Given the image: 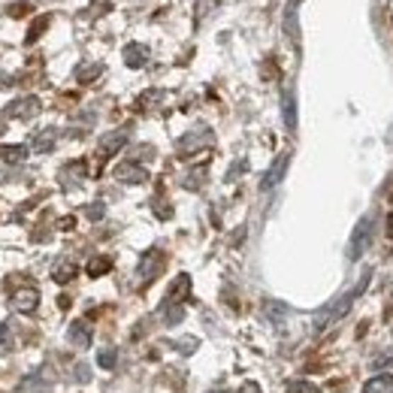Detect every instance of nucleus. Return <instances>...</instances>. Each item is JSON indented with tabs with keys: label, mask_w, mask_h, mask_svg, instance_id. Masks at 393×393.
<instances>
[{
	"label": "nucleus",
	"mask_w": 393,
	"mask_h": 393,
	"mask_svg": "<svg viewBox=\"0 0 393 393\" xmlns=\"http://www.w3.org/2000/svg\"><path fill=\"white\" fill-rule=\"evenodd\" d=\"M209 393H224V390H209Z\"/></svg>",
	"instance_id": "39"
},
{
	"label": "nucleus",
	"mask_w": 393,
	"mask_h": 393,
	"mask_svg": "<svg viewBox=\"0 0 393 393\" xmlns=\"http://www.w3.org/2000/svg\"><path fill=\"white\" fill-rule=\"evenodd\" d=\"M76 381H91V369H88L85 363L76 366Z\"/></svg>",
	"instance_id": "32"
},
{
	"label": "nucleus",
	"mask_w": 393,
	"mask_h": 393,
	"mask_svg": "<svg viewBox=\"0 0 393 393\" xmlns=\"http://www.w3.org/2000/svg\"><path fill=\"white\" fill-rule=\"evenodd\" d=\"M282 115H285V127L297 130V100H294V91H290V88L282 97Z\"/></svg>",
	"instance_id": "14"
},
{
	"label": "nucleus",
	"mask_w": 393,
	"mask_h": 393,
	"mask_svg": "<svg viewBox=\"0 0 393 393\" xmlns=\"http://www.w3.org/2000/svg\"><path fill=\"white\" fill-rule=\"evenodd\" d=\"M109 269H112V261H109V257H94V261L88 263V275H91V278H97V275L109 273Z\"/></svg>",
	"instance_id": "22"
},
{
	"label": "nucleus",
	"mask_w": 393,
	"mask_h": 393,
	"mask_svg": "<svg viewBox=\"0 0 393 393\" xmlns=\"http://www.w3.org/2000/svg\"><path fill=\"white\" fill-rule=\"evenodd\" d=\"M387 366H393V351H385L381 357L372 360V369H387Z\"/></svg>",
	"instance_id": "31"
},
{
	"label": "nucleus",
	"mask_w": 393,
	"mask_h": 393,
	"mask_svg": "<svg viewBox=\"0 0 393 393\" xmlns=\"http://www.w3.org/2000/svg\"><path fill=\"white\" fill-rule=\"evenodd\" d=\"M112 176H115L121 185H142V182H149V170L139 166V164H133V161L118 164L115 170H112Z\"/></svg>",
	"instance_id": "6"
},
{
	"label": "nucleus",
	"mask_w": 393,
	"mask_h": 393,
	"mask_svg": "<svg viewBox=\"0 0 393 393\" xmlns=\"http://www.w3.org/2000/svg\"><path fill=\"white\" fill-rule=\"evenodd\" d=\"M285 30L290 33V40L300 42V25H297V4H290L285 9Z\"/></svg>",
	"instance_id": "20"
},
{
	"label": "nucleus",
	"mask_w": 393,
	"mask_h": 393,
	"mask_svg": "<svg viewBox=\"0 0 393 393\" xmlns=\"http://www.w3.org/2000/svg\"><path fill=\"white\" fill-rule=\"evenodd\" d=\"M25 13H28V4H16V6H9V16H16V18H18V16H25Z\"/></svg>",
	"instance_id": "37"
},
{
	"label": "nucleus",
	"mask_w": 393,
	"mask_h": 393,
	"mask_svg": "<svg viewBox=\"0 0 393 393\" xmlns=\"http://www.w3.org/2000/svg\"><path fill=\"white\" fill-rule=\"evenodd\" d=\"M188 294H190V275H178L170 285V290H166L164 306H182V300H188Z\"/></svg>",
	"instance_id": "8"
},
{
	"label": "nucleus",
	"mask_w": 393,
	"mask_h": 393,
	"mask_svg": "<svg viewBox=\"0 0 393 393\" xmlns=\"http://www.w3.org/2000/svg\"><path fill=\"white\" fill-rule=\"evenodd\" d=\"M369 239H372V218H360V224L354 227L351 233V242H348V261H357L366 249H369Z\"/></svg>",
	"instance_id": "2"
},
{
	"label": "nucleus",
	"mask_w": 393,
	"mask_h": 393,
	"mask_svg": "<svg viewBox=\"0 0 393 393\" xmlns=\"http://www.w3.org/2000/svg\"><path fill=\"white\" fill-rule=\"evenodd\" d=\"M287 164H290V154L285 152L282 157H278V161L273 164V166H269V170H266V176H263V182H261V188L263 190H273L278 182H282V178H285V170H287Z\"/></svg>",
	"instance_id": "10"
},
{
	"label": "nucleus",
	"mask_w": 393,
	"mask_h": 393,
	"mask_svg": "<svg viewBox=\"0 0 393 393\" xmlns=\"http://www.w3.org/2000/svg\"><path fill=\"white\" fill-rule=\"evenodd\" d=\"M61 176H64V182H67V185L82 182V178L88 176V164H85V161H73V164H67Z\"/></svg>",
	"instance_id": "16"
},
{
	"label": "nucleus",
	"mask_w": 393,
	"mask_h": 393,
	"mask_svg": "<svg viewBox=\"0 0 393 393\" xmlns=\"http://www.w3.org/2000/svg\"><path fill=\"white\" fill-rule=\"evenodd\" d=\"M103 212H106V206L97 200V203H91V206H88V212H85V215L91 218V221H100V218H103Z\"/></svg>",
	"instance_id": "30"
},
{
	"label": "nucleus",
	"mask_w": 393,
	"mask_h": 393,
	"mask_svg": "<svg viewBox=\"0 0 393 393\" xmlns=\"http://www.w3.org/2000/svg\"><path fill=\"white\" fill-rule=\"evenodd\" d=\"M125 145H127V130H112V133H106V137L100 139V154L112 157L118 149H125Z\"/></svg>",
	"instance_id": "11"
},
{
	"label": "nucleus",
	"mask_w": 393,
	"mask_h": 393,
	"mask_svg": "<svg viewBox=\"0 0 393 393\" xmlns=\"http://www.w3.org/2000/svg\"><path fill=\"white\" fill-rule=\"evenodd\" d=\"M203 176H206V166H197L194 173H188V178H185V188L197 190V188H200V182H203Z\"/></svg>",
	"instance_id": "28"
},
{
	"label": "nucleus",
	"mask_w": 393,
	"mask_h": 393,
	"mask_svg": "<svg viewBox=\"0 0 393 393\" xmlns=\"http://www.w3.org/2000/svg\"><path fill=\"white\" fill-rule=\"evenodd\" d=\"M245 166H249V164H245V161H239V164H236V166H233V170L227 173V182H233V178H236V176H242V173H245Z\"/></svg>",
	"instance_id": "35"
},
{
	"label": "nucleus",
	"mask_w": 393,
	"mask_h": 393,
	"mask_svg": "<svg viewBox=\"0 0 393 393\" xmlns=\"http://www.w3.org/2000/svg\"><path fill=\"white\" fill-rule=\"evenodd\" d=\"M9 306H13L18 314H30V312H37L40 306V290L37 287H18L9 294Z\"/></svg>",
	"instance_id": "5"
},
{
	"label": "nucleus",
	"mask_w": 393,
	"mask_h": 393,
	"mask_svg": "<svg viewBox=\"0 0 393 393\" xmlns=\"http://www.w3.org/2000/svg\"><path fill=\"white\" fill-rule=\"evenodd\" d=\"M176 348H178V351H194V348H197V339H182V342H176Z\"/></svg>",
	"instance_id": "34"
},
{
	"label": "nucleus",
	"mask_w": 393,
	"mask_h": 393,
	"mask_svg": "<svg viewBox=\"0 0 393 393\" xmlns=\"http://www.w3.org/2000/svg\"><path fill=\"white\" fill-rule=\"evenodd\" d=\"M239 393H263V390H261V385H257V381H245V385L239 387Z\"/></svg>",
	"instance_id": "36"
},
{
	"label": "nucleus",
	"mask_w": 393,
	"mask_h": 393,
	"mask_svg": "<svg viewBox=\"0 0 393 393\" xmlns=\"http://www.w3.org/2000/svg\"><path fill=\"white\" fill-rule=\"evenodd\" d=\"M164 254L157 251V249H152V251H145L142 254V261H139V266H137V275H139V282L142 285H149V282H154L157 275H161V269H164Z\"/></svg>",
	"instance_id": "3"
},
{
	"label": "nucleus",
	"mask_w": 393,
	"mask_h": 393,
	"mask_svg": "<svg viewBox=\"0 0 393 393\" xmlns=\"http://www.w3.org/2000/svg\"><path fill=\"white\" fill-rule=\"evenodd\" d=\"M206 145H212V130L209 127H197V130H190V133H185V137L178 139V154L188 157V154H194L200 149H206Z\"/></svg>",
	"instance_id": "4"
},
{
	"label": "nucleus",
	"mask_w": 393,
	"mask_h": 393,
	"mask_svg": "<svg viewBox=\"0 0 393 393\" xmlns=\"http://www.w3.org/2000/svg\"><path fill=\"white\" fill-rule=\"evenodd\" d=\"M16 393H55L52 385L46 378H40V375H25L16 385Z\"/></svg>",
	"instance_id": "13"
},
{
	"label": "nucleus",
	"mask_w": 393,
	"mask_h": 393,
	"mask_svg": "<svg viewBox=\"0 0 393 393\" xmlns=\"http://www.w3.org/2000/svg\"><path fill=\"white\" fill-rule=\"evenodd\" d=\"M363 393H393V375H375L363 385Z\"/></svg>",
	"instance_id": "18"
},
{
	"label": "nucleus",
	"mask_w": 393,
	"mask_h": 393,
	"mask_svg": "<svg viewBox=\"0 0 393 393\" xmlns=\"http://www.w3.org/2000/svg\"><path fill=\"white\" fill-rule=\"evenodd\" d=\"M125 64L130 70H139V67L149 64V46H142V42H130L125 46Z\"/></svg>",
	"instance_id": "12"
},
{
	"label": "nucleus",
	"mask_w": 393,
	"mask_h": 393,
	"mask_svg": "<svg viewBox=\"0 0 393 393\" xmlns=\"http://www.w3.org/2000/svg\"><path fill=\"white\" fill-rule=\"evenodd\" d=\"M97 363L103 366V369H115V363H118V351H115V348H103V351H100V357H97Z\"/></svg>",
	"instance_id": "27"
},
{
	"label": "nucleus",
	"mask_w": 393,
	"mask_h": 393,
	"mask_svg": "<svg viewBox=\"0 0 393 393\" xmlns=\"http://www.w3.org/2000/svg\"><path fill=\"white\" fill-rule=\"evenodd\" d=\"M13 345H16L13 330H9L6 324H0V354H9V351H13Z\"/></svg>",
	"instance_id": "26"
},
{
	"label": "nucleus",
	"mask_w": 393,
	"mask_h": 393,
	"mask_svg": "<svg viewBox=\"0 0 393 393\" xmlns=\"http://www.w3.org/2000/svg\"><path fill=\"white\" fill-rule=\"evenodd\" d=\"M182 318H185L182 306H164V324H166V327H176Z\"/></svg>",
	"instance_id": "24"
},
{
	"label": "nucleus",
	"mask_w": 393,
	"mask_h": 393,
	"mask_svg": "<svg viewBox=\"0 0 393 393\" xmlns=\"http://www.w3.org/2000/svg\"><path fill=\"white\" fill-rule=\"evenodd\" d=\"M0 161L4 164H25L28 145H0Z\"/></svg>",
	"instance_id": "15"
},
{
	"label": "nucleus",
	"mask_w": 393,
	"mask_h": 393,
	"mask_svg": "<svg viewBox=\"0 0 393 393\" xmlns=\"http://www.w3.org/2000/svg\"><path fill=\"white\" fill-rule=\"evenodd\" d=\"M287 393H321V390L306 378H294V381H287Z\"/></svg>",
	"instance_id": "23"
},
{
	"label": "nucleus",
	"mask_w": 393,
	"mask_h": 393,
	"mask_svg": "<svg viewBox=\"0 0 393 393\" xmlns=\"http://www.w3.org/2000/svg\"><path fill=\"white\" fill-rule=\"evenodd\" d=\"M55 139H58V133H55V127H46L37 139H33V149H37V154H46V152H52V149H55Z\"/></svg>",
	"instance_id": "19"
},
{
	"label": "nucleus",
	"mask_w": 393,
	"mask_h": 393,
	"mask_svg": "<svg viewBox=\"0 0 393 393\" xmlns=\"http://www.w3.org/2000/svg\"><path fill=\"white\" fill-rule=\"evenodd\" d=\"M67 339H70L76 348H88L94 342V330H91V324H88L85 318H79L70 324V330H67Z\"/></svg>",
	"instance_id": "7"
},
{
	"label": "nucleus",
	"mask_w": 393,
	"mask_h": 393,
	"mask_svg": "<svg viewBox=\"0 0 393 393\" xmlns=\"http://www.w3.org/2000/svg\"><path fill=\"white\" fill-rule=\"evenodd\" d=\"M40 112V100L37 97H21V100H13V103L6 106V115L9 118H30Z\"/></svg>",
	"instance_id": "9"
},
{
	"label": "nucleus",
	"mask_w": 393,
	"mask_h": 393,
	"mask_svg": "<svg viewBox=\"0 0 393 393\" xmlns=\"http://www.w3.org/2000/svg\"><path fill=\"white\" fill-rule=\"evenodd\" d=\"M387 227H390V236H393V215L387 218Z\"/></svg>",
	"instance_id": "38"
},
{
	"label": "nucleus",
	"mask_w": 393,
	"mask_h": 393,
	"mask_svg": "<svg viewBox=\"0 0 393 393\" xmlns=\"http://www.w3.org/2000/svg\"><path fill=\"white\" fill-rule=\"evenodd\" d=\"M369 275H372V269H366V273H363V278H360V282H357L351 290H348V294H342L339 300H333L327 309L314 312V318H312V324H314V333H324L327 327H333L336 321H342V318H345V314H348V309L354 306V300H357V297H360L363 290H366V285H369Z\"/></svg>",
	"instance_id": "1"
},
{
	"label": "nucleus",
	"mask_w": 393,
	"mask_h": 393,
	"mask_svg": "<svg viewBox=\"0 0 393 393\" xmlns=\"http://www.w3.org/2000/svg\"><path fill=\"white\" fill-rule=\"evenodd\" d=\"M100 73H103V64H82V67L76 70V79L88 85V82H94V79H97Z\"/></svg>",
	"instance_id": "21"
},
{
	"label": "nucleus",
	"mask_w": 393,
	"mask_h": 393,
	"mask_svg": "<svg viewBox=\"0 0 393 393\" xmlns=\"http://www.w3.org/2000/svg\"><path fill=\"white\" fill-rule=\"evenodd\" d=\"M76 273H79V269H76L73 261H61V263H55L52 278H55L58 285H67V282H73V278H76Z\"/></svg>",
	"instance_id": "17"
},
{
	"label": "nucleus",
	"mask_w": 393,
	"mask_h": 393,
	"mask_svg": "<svg viewBox=\"0 0 393 393\" xmlns=\"http://www.w3.org/2000/svg\"><path fill=\"white\" fill-rule=\"evenodd\" d=\"M266 314L273 318L275 324H282L285 318H287V306L285 302H266Z\"/></svg>",
	"instance_id": "25"
},
{
	"label": "nucleus",
	"mask_w": 393,
	"mask_h": 393,
	"mask_svg": "<svg viewBox=\"0 0 393 393\" xmlns=\"http://www.w3.org/2000/svg\"><path fill=\"white\" fill-rule=\"evenodd\" d=\"M106 4H112V0H91V16L106 13Z\"/></svg>",
	"instance_id": "33"
},
{
	"label": "nucleus",
	"mask_w": 393,
	"mask_h": 393,
	"mask_svg": "<svg viewBox=\"0 0 393 393\" xmlns=\"http://www.w3.org/2000/svg\"><path fill=\"white\" fill-rule=\"evenodd\" d=\"M46 25H49V16H42V18L37 21V25H33V28H30V33H28V42H33V40H37V37H40V33H42V30H46Z\"/></svg>",
	"instance_id": "29"
}]
</instances>
